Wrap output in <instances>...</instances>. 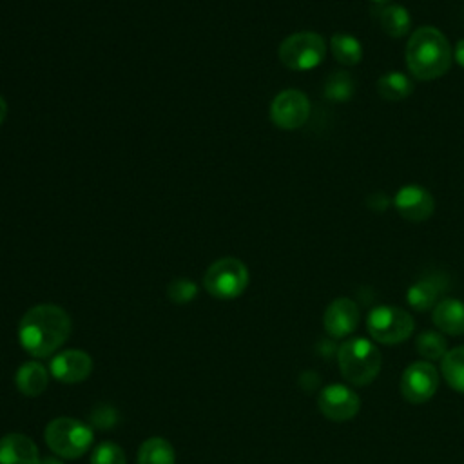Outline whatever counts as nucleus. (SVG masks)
I'll list each match as a JSON object with an SVG mask.
<instances>
[{"label": "nucleus", "mask_w": 464, "mask_h": 464, "mask_svg": "<svg viewBox=\"0 0 464 464\" xmlns=\"http://www.w3.org/2000/svg\"><path fill=\"white\" fill-rule=\"evenodd\" d=\"M337 362L343 377L350 384L366 386L381 372V352L372 341L355 337L341 344Z\"/></svg>", "instance_id": "obj_3"}, {"label": "nucleus", "mask_w": 464, "mask_h": 464, "mask_svg": "<svg viewBox=\"0 0 464 464\" xmlns=\"http://www.w3.org/2000/svg\"><path fill=\"white\" fill-rule=\"evenodd\" d=\"M138 464H174L176 453L172 444L163 437L147 439L136 455Z\"/></svg>", "instance_id": "obj_20"}, {"label": "nucleus", "mask_w": 464, "mask_h": 464, "mask_svg": "<svg viewBox=\"0 0 464 464\" xmlns=\"http://www.w3.org/2000/svg\"><path fill=\"white\" fill-rule=\"evenodd\" d=\"M359 319L361 314L357 303L350 297H337L326 306L323 324L328 335L341 339L355 332V328L359 326Z\"/></svg>", "instance_id": "obj_13"}, {"label": "nucleus", "mask_w": 464, "mask_h": 464, "mask_svg": "<svg viewBox=\"0 0 464 464\" xmlns=\"http://www.w3.org/2000/svg\"><path fill=\"white\" fill-rule=\"evenodd\" d=\"M310 116V100L297 89L281 91L270 103V120L285 130L299 129Z\"/></svg>", "instance_id": "obj_9"}, {"label": "nucleus", "mask_w": 464, "mask_h": 464, "mask_svg": "<svg viewBox=\"0 0 464 464\" xmlns=\"http://www.w3.org/2000/svg\"><path fill=\"white\" fill-rule=\"evenodd\" d=\"M198 294V286L190 279H174L167 286V295L176 304H185L192 301Z\"/></svg>", "instance_id": "obj_26"}, {"label": "nucleus", "mask_w": 464, "mask_h": 464, "mask_svg": "<svg viewBox=\"0 0 464 464\" xmlns=\"http://www.w3.org/2000/svg\"><path fill=\"white\" fill-rule=\"evenodd\" d=\"M397 214L410 221V223H420L431 218L435 212V199L431 192L420 185H404L401 187L393 199H392Z\"/></svg>", "instance_id": "obj_11"}, {"label": "nucleus", "mask_w": 464, "mask_h": 464, "mask_svg": "<svg viewBox=\"0 0 464 464\" xmlns=\"http://www.w3.org/2000/svg\"><path fill=\"white\" fill-rule=\"evenodd\" d=\"M277 54L285 67L292 71H310L324 60L326 44L323 36L314 31H299L281 42Z\"/></svg>", "instance_id": "obj_5"}, {"label": "nucleus", "mask_w": 464, "mask_h": 464, "mask_svg": "<svg viewBox=\"0 0 464 464\" xmlns=\"http://www.w3.org/2000/svg\"><path fill=\"white\" fill-rule=\"evenodd\" d=\"M415 328L413 317L399 306H375L366 317V330L373 341L382 344H397L406 341Z\"/></svg>", "instance_id": "obj_6"}, {"label": "nucleus", "mask_w": 464, "mask_h": 464, "mask_svg": "<svg viewBox=\"0 0 464 464\" xmlns=\"http://www.w3.org/2000/svg\"><path fill=\"white\" fill-rule=\"evenodd\" d=\"M330 51L341 65H357L362 58V44L348 33H335L330 38Z\"/></svg>", "instance_id": "obj_21"}, {"label": "nucleus", "mask_w": 464, "mask_h": 464, "mask_svg": "<svg viewBox=\"0 0 464 464\" xmlns=\"http://www.w3.org/2000/svg\"><path fill=\"white\" fill-rule=\"evenodd\" d=\"M203 286L218 299L239 297L248 286V268L236 257L218 259L207 268Z\"/></svg>", "instance_id": "obj_7"}, {"label": "nucleus", "mask_w": 464, "mask_h": 464, "mask_svg": "<svg viewBox=\"0 0 464 464\" xmlns=\"http://www.w3.org/2000/svg\"><path fill=\"white\" fill-rule=\"evenodd\" d=\"M71 317L58 304H36L29 308L18 323V343L33 357L56 353L69 339Z\"/></svg>", "instance_id": "obj_1"}, {"label": "nucleus", "mask_w": 464, "mask_h": 464, "mask_svg": "<svg viewBox=\"0 0 464 464\" xmlns=\"http://www.w3.org/2000/svg\"><path fill=\"white\" fill-rule=\"evenodd\" d=\"M413 80L401 71L384 72L377 80V94L388 102H399L408 98L413 92Z\"/></svg>", "instance_id": "obj_19"}, {"label": "nucleus", "mask_w": 464, "mask_h": 464, "mask_svg": "<svg viewBox=\"0 0 464 464\" xmlns=\"http://www.w3.org/2000/svg\"><path fill=\"white\" fill-rule=\"evenodd\" d=\"M91 464H127L123 450L114 442H100L92 455Z\"/></svg>", "instance_id": "obj_25"}, {"label": "nucleus", "mask_w": 464, "mask_h": 464, "mask_svg": "<svg viewBox=\"0 0 464 464\" xmlns=\"http://www.w3.org/2000/svg\"><path fill=\"white\" fill-rule=\"evenodd\" d=\"M439 388V372L430 361H415L401 375V393L411 404L430 401Z\"/></svg>", "instance_id": "obj_8"}, {"label": "nucleus", "mask_w": 464, "mask_h": 464, "mask_svg": "<svg viewBox=\"0 0 464 464\" xmlns=\"http://www.w3.org/2000/svg\"><path fill=\"white\" fill-rule=\"evenodd\" d=\"M444 286H446V281L437 274L420 277L406 290V301L413 310H419V312L430 310L440 301L439 297L444 292Z\"/></svg>", "instance_id": "obj_15"}, {"label": "nucleus", "mask_w": 464, "mask_h": 464, "mask_svg": "<svg viewBox=\"0 0 464 464\" xmlns=\"http://www.w3.org/2000/svg\"><path fill=\"white\" fill-rule=\"evenodd\" d=\"M390 203H392V199L384 194V192H373V194H370L368 198H366V205H368V208L370 210H373V212H384L388 207H390Z\"/></svg>", "instance_id": "obj_27"}, {"label": "nucleus", "mask_w": 464, "mask_h": 464, "mask_svg": "<svg viewBox=\"0 0 464 464\" xmlns=\"http://www.w3.org/2000/svg\"><path fill=\"white\" fill-rule=\"evenodd\" d=\"M40 464H63V462L58 459H44V460H40Z\"/></svg>", "instance_id": "obj_30"}, {"label": "nucleus", "mask_w": 464, "mask_h": 464, "mask_svg": "<svg viewBox=\"0 0 464 464\" xmlns=\"http://www.w3.org/2000/svg\"><path fill=\"white\" fill-rule=\"evenodd\" d=\"M14 382L22 395L38 397L49 384V370L38 361H27L16 370Z\"/></svg>", "instance_id": "obj_17"}, {"label": "nucleus", "mask_w": 464, "mask_h": 464, "mask_svg": "<svg viewBox=\"0 0 464 464\" xmlns=\"http://www.w3.org/2000/svg\"><path fill=\"white\" fill-rule=\"evenodd\" d=\"M355 92L353 78L344 71L332 72L323 87V94L330 102H348Z\"/></svg>", "instance_id": "obj_23"}, {"label": "nucleus", "mask_w": 464, "mask_h": 464, "mask_svg": "<svg viewBox=\"0 0 464 464\" xmlns=\"http://www.w3.org/2000/svg\"><path fill=\"white\" fill-rule=\"evenodd\" d=\"M372 2H375V4H381V5H382V4H390L392 0H372Z\"/></svg>", "instance_id": "obj_31"}, {"label": "nucleus", "mask_w": 464, "mask_h": 464, "mask_svg": "<svg viewBox=\"0 0 464 464\" xmlns=\"http://www.w3.org/2000/svg\"><path fill=\"white\" fill-rule=\"evenodd\" d=\"M440 361V372L446 382L455 392L464 393V346L448 350Z\"/></svg>", "instance_id": "obj_22"}, {"label": "nucleus", "mask_w": 464, "mask_h": 464, "mask_svg": "<svg viewBox=\"0 0 464 464\" xmlns=\"http://www.w3.org/2000/svg\"><path fill=\"white\" fill-rule=\"evenodd\" d=\"M377 20L381 29L392 38L406 36L411 25V16L401 4H382L377 9Z\"/></svg>", "instance_id": "obj_18"}, {"label": "nucleus", "mask_w": 464, "mask_h": 464, "mask_svg": "<svg viewBox=\"0 0 464 464\" xmlns=\"http://www.w3.org/2000/svg\"><path fill=\"white\" fill-rule=\"evenodd\" d=\"M0 464H40L38 446L24 433H7L0 439Z\"/></svg>", "instance_id": "obj_14"}, {"label": "nucleus", "mask_w": 464, "mask_h": 464, "mask_svg": "<svg viewBox=\"0 0 464 464\" xmlns=\"http://www.w3.org/2000/svg\"><path fill=\"white\" fill-rule=\"evenodd\" d=\"M453 56H455V62L464 69V38L457 42V45L453 49Z\"/></svg>", "instance_id": "obj_28"}, {"label": "nucleus", "mask_w": 464, "mask_h": 464, "mask_svg": "<svg viewBox=\"0 0 464 464\" xmlns=\"http://www.w3.org/2000/svg\"><path fill=\"white\" fill-rule=\"evenodd\" d=\"M92 372V359L83 350H62L53 355L49 373L65 384H76L85 381Z\"/></svg>", "instance_id": "obj_12"}, {"label": "nucleus", "mask_w": 464, "mask_h": 464, "mask_svg": "<svg viewBox=\"0 0 464 464\" xmlns=\"http://www.w3.org/2000/svg\"><path fill=\"white\" fill-rule=\"evenodd\" d=\"M406 65L415 80L430 82L444 76L451 65L453 49L437 27L424 25L413 31L406 44Z\"/></svg>", "instance_id": "obj_2"}, {"label": "nucleus", "mask_w": 464, "mask_h": 464, "mask_svg": "<svg viewBox=\"0 0 464 464\" xmlns=\"http://www.w3.org/2000/svg\"><path fill=\"white\" fill-rule=\"evenodd\" d=\"M415 348L424 357V361L430 362L442 359L448 352L446 337L442 335V332L435 330H424L422 334H419L415 339Z\"/></svg>", "instance_id": "obj_24"}, {"label": "nucleus", "mask_w": 464, "mask_h": 464, "mask_svg": "<svg viewBox=\"0 0 464 464\" xmlns=\"http://www.w3.org/2000/svg\"><path fill=\"white\" fill-rule=\"evenodd\" d=\"M431 321L439 332L450 335L464 334V303L455 297L440 299L431 312Z\"/></svg>", "instance_id": "obj_16"}, {"label": "nucleus", "mask_w": 464, "mask_h": 464, "mask_svg": "<svg viewBox=\"0 0 464 464\" xmlns=\"http://www.w3.org/2000/svg\"><path fill=\"white\" fill-rule=\"evenodd\" d=\"M5 116H7V102L0 96V125L4 123Z\"/></svg>", "instance_id": "obj_29"}, {"label": "nucleus", "mask_w": 464, "mask_h": 464, "mask_svg": "<svg viewBox=\"0 0 464 464\" xmlns=\"http://www.w3.org/2000/svg\"><path fill=\"white\" fill-rule=\"evenodd\" d=\"M44 437L49 450L62 459L82 457L92 446L94 440L92 430L72 417L53 419L45 426Z\"/></svg>", "instance_id": "obj_4"}, {"label": "nucleus", "mask_w": 464, "mask_h": 464, "mask_svg": "<svg viewBox=\"0 0 464 464\" xmlns=\"http://www.w3.org/2000/svg\"><path fill=\"white\" fill-rule=\"evenodd\" d=\"M319 411L334 422H344L359 413L361 399L346 384H328L319 392L317 397Z\"/></svg>", "instance_id": "obj_10"}]
</instances>
